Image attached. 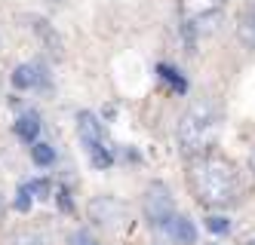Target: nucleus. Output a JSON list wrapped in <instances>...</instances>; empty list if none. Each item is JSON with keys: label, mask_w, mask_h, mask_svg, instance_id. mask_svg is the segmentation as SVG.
I'll return each instance as SVG.
<instances>
[{"label": "nucleus", "mask_w": 255, "mask_h": 245, "mask_svg": "<svg viewBox=\"0 0 255 245\" xmlns=\"http://www.w3.org/2000/svg\"><path fill=\"white\" fill-rule=\"evenodd\" d=\"M188 187L194 190L197 202L206 205V209H231V205L240 202V193H243L237 165L225 154H215V150L191 157Z\"/></svg>", "instance_id": "1"}, {"label": "nucleus", "mask_w": 255, "mask_h": 245, "mask_svg": "<svg viewBox=\"0 0 255 245\" xmlns=\"http://www.w3.org/2000/svg\"><path fill=\"white\" fill-rule=\"evenodd\" d=\"M218 132H222V117L212 101H194L185 114L178 117V147L185 150L188 157H200L209 154L212 144L218 141Z\"/></svg>", "instance_id": "2"}, {"label": "nucleus", "mask_w": 255, "mask_h": 245, "mask_svg": "<svg viewBox=\"0 0 255 245\" xmlns=\"http://www.w3.org/2000/svg\"><path fill=\"white\" fill-rule=\"evenodd\" d=\"M77 132H80V141H83V147H86V154H89V160H93L96 168H108L114 163V150L108 144L99 120L89 114V110H80L77 114Z\"/></svg>", "instance_id": "3"}, {"label": "nucleus", "mask_w": 255, "mask_h": 245, "mask_svg": "<svg viewBox=\"0 0 255 245\" xmlns=\"http://www.w3.org/2000/svg\"><path fill=\"white\" fill-rule=\"evenodd\" d=\"M175 215V202H172V193L163 181H151L148 190H144V218H148L154 227L160 230L163 224Z\"/></svg>", "instance_id": "4"}, {"label": "nucleus", "mask_w": 255, "mask_h": 245, "mask_svg": "<svg viewBox=\"0 0 255 245\" xmlns=\"http://www.w3.org/2000/svg\"><path fill=\"white\" fill-rule=\"evenodd\" d=\"M218 6H222V0H178V12L188 25H197V22H206V18L218 15Z\"/></svg>", "instance_id": "5"}, {"label": "nucleus", "mask_w": 255, "mask_h": 245, "mask_svg": "<svg viewBox=\"0 0 255 245\" xmlns=\"http://www.w3.org/2000/svg\"><path fill=\"white\" fill-rule=\"evenodd\" d=\"M163 233H166L172 242H178V245H194L197 242V227H194V221L191 218H185V215H172L166 224L160 227Z\"/></svg>", "instance_id": "6"}, {"label": "nucleus", "mask_w": 255, "mask_h": 245, "mask_svg": "<svg viewBox=\"0 0 255 245\" xmlns=\"http://www.w3.org/2000/svg\"><path fill=\"white\" fill-rule=\"evenodd\" d=\"M89 212H93V218L99 224H111V221H117V212H123V205H117L114 199L102 196V199H96L93 205H89Z\"/></svg>", "instance_id": "7"}, {"label": "nucleus", "mask_w": 255, "mask_h": 245, "mask_svg": "<svg viewBox=\"0 0 255 245\" xmlns=\"http://www.w3.org/2000/svg\"><path fill=\"white\" fill-rule=\"evenodd\" d=\"M12 83L19 89H31L40 83V74H37V65H19L12 71Z\"/></svg>", "instance_id": "8"}, {"label": "nucleus", "mask_w": 255, "mask_h": 245, "mask_svg": "<svg viewBox=\"0 0 255 245\" xmlns=\"http://www.w3.org/2000/svg\"><path fill=\"white\" fill-rule=\"evenodd\" d=\"M15 132H19V138H25V141H37L40 117H37V114H25V117H19V123H15Z\"/></svg>", "instance_id": "9"}, {"label": "nucleus", "mask_w": 255, "mask_h": 245, "mask_svg": "<svg viewBox=\"0 0 255 245\" xmlns=\"http://www.w3.org/2000/svg\"><path fill=\"white\" fill-rule=\"evenodd\" d=\"M240 37L249 43V46H255V3L246 9V15L240 18Z\"/></svg>", "instance_id": "10"}, {"label": "nucleus", "mask_w": 255, "mask_h": 245, "mask_svg": "<svg viewBox=\"0 0 255 245\" xmlns=\"http://www.w3.org/2000/svg\"><path fill=\"white\" fill-rule=\"evenodd\" d=\"M31 157H34V163H37V165H49L52 160H56V150H52L46 141H34Z\"/></svg>", "instance_id": "11"}, {"label": "nucleus", "mask_w": 255, "mask_h": 245, "mask_svg": "<svg viewBox=\"0 0 255 245\" xmlns=\"http://www.w3.org/2000/svg\"><path fill=\"white\" fill-rule=\"evenodd\" d=\"M9 245H46V239H43L40 233L25 230V233H15V236L9 239Z\"/></svg>", "instance_id": "12"}, {"label": "nucleus", "mask_w": 255, "mask_h": 245, "mask_svg": "<svg viewBox=\"0 0 255 245\" xmlns=\"http://www.w3.org/2000/svg\"><path fill=\"white\" fill-rule=\"evenodd\" d=\"M68 245H99V239H93L89 230H74L71 239H68Z\"/></svg>", "instance_id": "13"}, {"label": "nucleus", "mask_w": 255, "mask_h": 245, "mask_svg": "<svg viewBox=\"0 0 255 245\" xmlns=\"http://www.w3.org/2000/svg\"><path fill=\"white\" fill-rule=\"evenodd\" d=\"M160 74H163V80H169L178 92H185V80L178 77V71H175V68H160Z\"/></svg>", "instance_id": "14"}, {"label": "nucleus", "mask_w": 255, "mask_h": 245, "mask_svg": "<svg viewBox=\"0 0 255 245\" xmlns=\"http://www.w3.org/2000/svg\"><path fill=\"white\" fill-rule=\"evenodd\" d=\"M31 193H34V184H25L22 190H19V196H15V205H19L22 212H25L28 205H31Z\"/></svg>", "instance_id": "15"}, {"label": "nucleus", "mask_w": 255, "mask_h": 245, "mask_svg": "<svg viewBox=\"0 0 255 245\" xmlns=\"http://www.w3.org/2000/svg\"><path fill=\"white\" fill-rule=\"evenodd\" d=\"M209 230L212 233H228V221L225 218H209Z\"/></svg>", "instance_id": "16"}, {"label": "nucleus", "mask_w": 255, "mask_h": 245, "mask_svg": "<svg viewBox=\"0 0 255 245\" xmlns=\"http://www.w3.org/2000/svg\"><path fill=\"white\" fill-rule=\"evenodd\" d=\"M237 245H255V227H252V230H246V233H240Z\"/></svg>", "instance_id": "17"}, {"label": "nucleus", "mask_w": 255, "mask_h": 245, "mask_svg": "<svg viewBox=\"0 0 255 245\" xmlns=\"http://www.w3.org/2000/svg\"><path fill=\"white\" fill-rule=\"evenodd\" d=\"M249 172L255 175V147H252V154H249Z\"/></svg>", "instance_id": "18"}, {"label": "nucleus", "mask_w": 255, "mask_h": 245, "mask_svg": "<svg viewBox=\"0 0 255 245\" xmlns=\"http://www.w3.org/2000/svg\"><path fill=\"white\" fill-rule=\"evenodd\" d=\"M3 212H6V199L0 196V218H3Z\"/></svg>", "instance_id": "19"}]
</instances>
